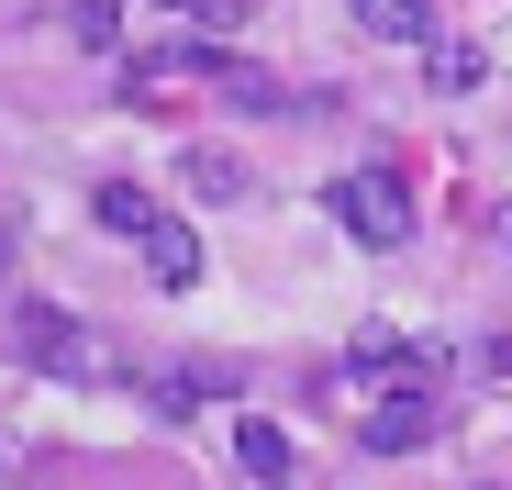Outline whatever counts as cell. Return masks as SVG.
I'll return each mask as SVG.
<instances>
[{
	"mask_svg": "<svg viewBox=\"0 0 512 490\" xmlns=\"http://www.w3.org/2000/svg\"><path fill=\"white\" fill-rule=\"evenodd\" d=\"M12 346H23L34 379H101V368H112L101 335H90L78 312H56V301H12Z\"/></svg>",
	"mask_w": 512,
	"mask_h": 490,
	"instance_id": "6da1fadb",
	"label": "cell"
},
{
	"mask_svg": "<svg viewBox=\"0 0 512 490\" xmlns=\"http://www.w3.org/2000/svg\"><path fill=\"white\" fill-rule=\"evenodd\" d=\"M323 201H334V223H346L357 245H379V257H390V245H412V223H423V212H412V190H401L390 168H346Z\"/></svg>",
	"mask_w": 512,
	"mask_h": 490,
	"instance_id": "7a4b0ae2",
	"label": "cell"
},
{
	"mask_svg": "<svg viewBox=\"0 0 512 490\" xmlns=\"http://www.w3.org/2000/svg\"><path fill=\"white\" fill-rule=\"evenodd\" d=\"M435 424H446L435 390H379L368 413H357V446L368 457H412V446H435Z\"/></svg>",
	"mask_w": 512,
	"mask_h": 490,
	"instance_id": "3957f363",
	"label": "cell"
},
{
	"mask_svg": "<svg viewBox=\"0 0 512 490\" xmlns=\"http://www.w3.org/2000/svg\"><path fill=\"white\" fill-rule=\"evenodd\" d=\"M179 190H190V201H256V168H245L234 145H190V156H179Z\"/></svg>",
	"mask_w": 512,
	"mask_h": 490,
	"instance_id": "277c9868",
	"label": "cell"
},
{
	"mask_svg": "<svg viewBox=\"0 0 512 490\" xmlns=\"http://www.w3.org/2000/svg\"><path fill=\"white\" fill-rule=\"evenodd\" d=\"M145 279H156V290H201V234H190L179 212L145 234Z\"/></svg>",
	"mask_w": 512,
	"mask_h": 490,
	"instance_id": "5b68a950",
	"label": "cell"
},
{
	"mask_svg": "<svg viewBox=\"0 0 512 490\" xmlns=\"http://www.w3.org/2000/svg\"><path fill=\"white\" fill-rule=\"evenodd\" d=\"M90 223H101V234H134V245H145L167 212H156V190H145V179H101V190H90Z\"/></svg>",
	"mask_w": 512,
	"mask_h": 490,
	"instance_id": "8992f818",
	"label": "cell"
},
{
	"mask_svg": "<svg viewBox=\"0 0 512 490\" xmlns=\"http://www.w3.org/2000/svg\"><path fill=\"white\" fill-rule=\"evenodd\" d=\"M357 12V34H379V45H435V0H346Z\"/></svg>",
	"mask_w": 512,
	"mask_h": 490,
	"instance_id": "52a82bcc",
	"label": "cell"
},
{
	"mask_svg": "<svg viewBox=\"0 0 512 490\" xmlns=\"http://www.w3.org/2000/svg\"><path fill=\"white\" fill-rule=\"evenodd\" d=\"M479 78H490V56H479L468 34H435V45H423V90H446V101H468Z\"/></svg>",
	"mask_w": 512,
	"mask_h": 490,
	"instance_id": "ba28073f",
	"label": "cell"
},
{
	"mask_svg": "<svg viewBox=\"0 0 512 490\" xmlns=\"http://www.w3.org/2000/svg\"><path fill=\"white\" fill-rule=\"evenodd\" d=\"M234 468H245L256 490H279V479H290V446H279V424H234Z\"/></svg>",
	"mask_w": 512,
	"mask_h": 490,
	"instance_id": "9c48e42d",
	"label": "cell"
},
{
	"mask_svg": "<svg viewBox=\"0 0 512 490\" xmlns=\"http://www.w3.org/2000/svg\"><path fill=\"white\" fill-rule=\"evenodd\" d=\"M67 45L78 56H112L123 45V0H67Z\"/></svg>",
	"mask_w": 512,
	"mask_h": 490,
	"instance_id": "30bf717a",
	"label": "cell"
},
{
	"mask_svg": "<svg viewBox=\"0 0 512 490\" xmlns=\"http://www.w3.org/2000/svg\"><path fill=\"white\" fill-rule=\"evenodd\" d=\"M212 90H223L234 112H290V90H279V78H268V67H245V56H234V67L212 78Z\"/></svg>",
	"mask_w": 512,
	"mask_h": 490,
	"instance_id": "8fae6325",
	"label": "cell"
},
{
	"mask_svg": "<svg viewBox=\"0 0 512 490\" xmlns=\"http://www.w3.org/2000/svg\"><path fill=\"white\" fill-rule=\"evenodd\" d=\"M145 12H167V23H190V34H223V23H245V0H145Z\"/></svg>",
	"mask_w": 512,
	"mask_h": 490,
	"instance_id": "7c38bea8",
	"label": "cell"
},
{
	"mask_svg": "<svg viewBox=\"0 0 512 490\" xmlns=\"http://www.w3.org/2000/svg\"><path fill=\"white\" fill-rule=\"evenodd\" d=\"M179 379H190V390H201V401H245V368H234V357H190V368H179Z\"/></svg>",
	"mask_w": 512,
	"mask_h": 490,
	"instance_id": "4fadbf2b",
	"label": "cell"
},
{
	"mask_svg": "<svg viewBox=\"0 0 512 490\" xmlns=\"http://www.w3.org/2000/svg\"><path fill=\"white\" fill-rule=\"evenodd\" d=\"M479 368H490V379H501V390H512V335H501V346H490V357H479Z\"/></svg>",
	"mask_w": 512,
	"mask_h": 490,
	"instance_id": "5bb4252c",
	"label": "cell"
},
{
	"mask_svg": "<svg viewBox=\"0 0 512 490\" xmlns=\"http://www.w3.org/2000/svg\"><path fill=\"white\" fill-rule=\"evenodd\" d=\"M501 245H512V212H501Z\"/></svg>",
	"mask_w": 512,
	"mask_h": 490,
	"instance_id": "9a60e30c",
	"label": "cell"
},
{
	"mask_svg": "<svg viewBox=\"0 0 512 490\" xmlns=\"http://www.w3.org/2000/svg\"><path fill=\"white\" fill-rule=\"evenodd\" d=\"M279 490H290V479H279Z\"/></svg>",
	"mask_w": 512,
	"mask_h": 490,
	"instance_id": "2e32d148",
	"label": "cell"
}]
</instances>
